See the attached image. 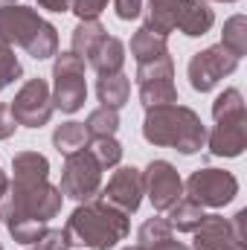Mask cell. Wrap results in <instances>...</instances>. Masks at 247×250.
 I'll return each instance as SVG.
<instances>
[{"instance_id": "25", "label": "cell", "mask_w": 247, "mask_h": 250, "mask_svg": "<svg viewBox=\"0 0 247 250\" xmlns=\"http://www.w3.org/2000/svg\"><path fill=\"white\" fill-rule=\"evenodd\" d=\"M87 151L96 157V163H99L102 169H114V166H120V160H123V146H120L114 137H96V140H90Z\"/></svg>"}, {"instance_id": "11", "label": "cell", "mask_w": 247, "mask_h": 250, "mask_svg": "<svg viewBox=\"0 0 247 250\" xmlns=\"http://www.w3.org/2000/svg\"><path fill=\"white\" fill-rule=\"evenodd\" d=\"M143 189L148 192L154 209H160V212H166L172 204H178L184 198V181L169 160L148 163V169L143 172Z\"/></svg>"}, {"instance_id": "15", "label": "cell", "mask_w": 247, "mask_h": 250, "mask_svg": "<svg viewBox=\"0 0 247 250\" xmlns=\"http://www.w3.org/2000/svg\"><path fill=\"white\" fill-rule=\"evenodd\" d=\"M215 23V15L212 9L204 3V0H186L184 12H181V21H178V29L189 35V38H198V35H206Z\"/></svg>"}, {"instance_id": "33", "label": "cell", "mask_w": 247, "mask_h": 250, "mask_svg": "<svg viewBox=\"0 0 247 250\" xmlns=\"http://www.w3.org/2000/svg\"><path fill=\"white\" fill-rule=\"evenodd\" d=\"M114 9L120 21H134L143 12V0H114Z\"/></svg>"}, {"instance_id": "20", "label": "cell", "mask_w": 247, "mask_h": 250, "mask_svg": "<svg viewBox=\"0 0 247 250\" xmlns=\"http://www.w3.org/2000/svg\"><path fill=\"white\" fill-rule=\"evenodd\" d=\"M15 181H47L50 178V160L38 151H21L12 160Z\"/></svg>"}, {"instance_id": "27", "label": "cell", "mask_w": 247, "mask_h": 250, "mask_svg": "<svg viewBox=\"0 0 247 250\" xmlns=\"http://www.w3.org/2000/svg\"><path fill=\"white\" fill-rule=\"evenodd\" d=\"M221 44L233 53V56H245L247 50V21L245 15H233L227 23H224V38H221Z\"/></svg>"}, {"instance_id": "16", "label": "cell", "mask_w": 247, "mask_h": 250, "mask_svg": "<svg viewBox=\"0 0 247 250\" xmlns=\"http://www.w3.org/2000/svg\"><path fill=\"white\" fill-rule=\"evenodd\" d=\"M131 56L137 59V64L160 62V59H169V44H166L163 35H154V32H148L143 26L131 38Z\"/></svg>"}, {"instance_id": "28", "label": "cell", "mask_w": 247, "mask_h": 250, "mask_svg": "<svg viewBox=\"0 0 247 250\" xmlns=\"http://www.w3.org/2000/svg\"><path fill=\"white\" fill-rule=\"evenodd\" d=\"M21 73H23V67L15 59L12 44H6V41L0 38V90H6L15 79H21Z\"/></svg>"}, {"instance_id": "5", "label": "cell", "mask_w": 247, "mask_h": 250, "mask_svg": "<svg viewBox=\"0 0 247 250\" xmlns=\"http://www.w3.org/2000/svg\"><path fill=\"white\" fill-rule=\"evenodd\" d=\"M212 117L215 128L209 134V151L218 157H239L247 146V117L242 93L236 87L224 90L212 102Z\"/></svg>"}, {"instance_id": "10", "label": "cell", "mask_w": 247, "mask_h": 250, "mask_svg": "<svg viewBox=\"0 0 247 250\" xmlns=\"http://www.w3.org/2000/svg\"><path fill=\"white\" fill-rule=\"evenodd\" d=\"M186 192L201 207H224L239 195V181L224 169H198L189 175Z\"/></svg>"}, {"instance_id": "32", "label": "cell", "mask_w": 247, "mask_h": 250, "mask_svg": "<svg viewBox=\"0 0 247 250\" xmlns=\"http://www.w3.org/2000/svg\"><path fill=\"white\" fill-rule=\"evenodd\" d=\"M38 250H70V236L67 230H47L41 239H38Z\"/></svg>"}, {"instance_id": "21", "label": "cell", "mask_w": 247, "mask_h": 250, "mask_svg": "<svg viewBox=\"0 0 247 250\" xmlns=\"http://www.w3.org/2000/svg\"><path fill=\"white\" fill-rule=\"evenodd\" d=\"M140 99L148 108H160V105H172L178 102V87L172 79H151V82H140Z\"/></svg>"}, {"instance_id": "22", "label": "cell", "mask_w": 247, "mask_h": 250, "mask_svg": "<svg viewBox=\"0 0 247 250\" xmlns=\"http://www.w3.org/2000/svg\"><path fill=\"white\" fill-rule=\"evenodd\" d=\"M166 221L172 224V230L192 233V230L204 221V207H201V204H195L192 198H181L178 204H172V207H169V218H166Z\"/></svg>"}, {"instance_id": "13", "label": "cell", "mask_w": 247, "mask_h": 250, "mask_svg": "<svg viewBox=\"0 0 247 250\" xmlns=\"http://www.w3.org/2000/svg\"><path fill=\"white\" fill-rule=\"evenodd\" d=\"M195 233V250H247L233 236V227L221 215H204V221L192 230Z\"/></svg>"}, {"instance_id": "19", "label": "cell", "mask_w": 247, "mask_h": 250, "mask_svg": "<svg viewBox=\"0 0 247 250\" xmlns=\"http://www.w3.org/2000/svg\"><path fill=\"white\" fill-rule=\"evenodd\" d=\"M96 96L102 105L108 108H123L131 96V79L125 73H114V76H99V84H96Z\"/></svg>"}, {"instance_id": "18", "label": "cell", "mask_w": 247, "mask_h": 250, "mask_svg": "<svg viewBox=\"0 0 247 250\" xmlns=\"http://www.w3.org/2000/svg\"><path fill=\"white\" fill-rule=\"evenodd\" d=\"M123 64H125V44L120 38H114V35H108V38L99 44V50L93 53V59H90V67H93L99 76L123 73Z\"/></svg>"}, {"instance_id": "34", "label": "cell", "mask_w": 247, "mask_h": 250, "mask_svg": "<svg viewBox=\"0 0 247 250\" xmlns=\"http://www.w3.org/2000/svg\"><path fill=\"white\" fill-rule=\"evenodd\" d=\"M15 128H18V123L12 117V108L6 102H0V140H9L15 134Z\"/></svg>"}, {"instance_id": "9", "label": "cell", "mask_w": 247, "mask_h": 250, "mask_svg": "<svg viewBox=\"0 0 247 250\" xmlns=\"http://www.w3.org/2000/svg\"><path fill=\"white\" fill-rule=\"evenodd\" d=\"M236 67H239V56H233L224 44H215V47H206L204 53H195L186 73H189V84L198 93H206Z\"/></svg>"}, {"instance_id": "8", "label": "cell", "mask_w": 247, "mask_h": 250, "mask_svg": "<svg viewBox=\"0 0 247 250\" xmlns=\"http://www.w3.org/2000/svg\"><path fill=\"white\" fill-rule=\"evenodd\" d=\"M12 108V117L18 125H26V128H41V125L50 123L53 117V93H50V84L44 79H29L18 93L15 99L9 102Z\"/></svg>"}, {"instance_id": "36", "label": "cell", "mask_w": 247, "mask_h": 250, "mask_svg": "<svg viewBox=\"0 0 247 250\" xmlns=\"http://www.w3.org/2000/svg\"><path fill=\"white\" fill-rule=\"evenodd\" d=\"M151 250H189V248H186V245H181V242H175V239H166V242L154 245Z\"/></svg>"}, {"instance_id": "3", "label": "cell", "mask_w": 247, "mask_h": 250, "mask_svg": "<svg viewBox=\"0 0 247 250\" xmlns=\"http://www.w3.org/2000/svg\"><path fill=\"white\" fill-rule=\"evenodd\" d=\"M0 38L6 44L23 47L32 59H50L59 53V32L35 9L0 3Z\"/></svg>"}, {"instance_id": "26", "label": "cell", "mask_w": 247, "mask_h": 250, "mask_svg": "<svg viewBox=\"0 0 247 250\" xmlns=\"http://www.w3.org/2000/svg\"><path fill=\"white\" fill-rule=\"evenodd\" d=\"M172 239V224L166 218H148L140 230H137V248L143 250H151L154 245Z\"/></svg>"}, {"instance_id": "1", "label": "cell", "mask_w": 247, "mask_h": 250, "mask_svg": "<svg viewBox=\"0 0 247 250\" xmlns=\"http://www.w3.org/2000/svg\"><path fill=\"white\" fill-rule=\"evenodd\" d=\"M143 137L151 146H166V148H178L181 154H195L206 143V128L192 108L172 102L145 111Z\"/></svg>"}, {"instance_id": "35", "label": "cell", "mask_w": 247, "mask_h": 250, "mask_svg": "<svg viewBox=\"0 0 247 250\" xmlns=\"http://www.w3.org/2000/svg\"><path fill=\"white\" fill-rule=\"evenodd\" d=\"M38 6L47 12H70V0H38Z\"/></svg>"}, {"instance_id": "30", "label": "cell", "mask_w": 247, "mask_h": 250, "mask_svg": "<svg viewBox=\"0 0 247 250\" xmlns=\"http://www.w3.org/2000/svg\"><path fill=\"white\" fill-rule=\"evenodd\" d=\"M172 76H175L172 59H160V62L137 64V84H140V82H151V79H172Z\"/></svg>"}, {"instance_id": "38", "label": "cell", "mask_w": 247, "mask_h": 250, "mask_svg": "<svg viewBox=\"0 0 247 250\" xmlns=\"http://www.w3.org/2000/svg\"><path fill=\"white\" fill-rule=\"evenodd\" d=\"M0 3H15V0H0Z\"/></svg>"}, {"instance_id": "7", "label": "cell", "mask_w": 247, "mask_h": 250, "mask_svg": "<svg viewBox=\"0 0 247 250\" xmlns=\"http://www.w3.org/2000/svg\"><path fill=\"white\" fill-rule=\"evenodd\" d=\"M59 189H62L64 198H73L79 204L99 195V189H102V166L96 163V157L87 148H82L76 154H67Z\"/></svg>"}, {"instance_id": "29", "label": "cell", "mask_w": 247, "mask_h": 250, "mask_svg": "<svg viewBox=\"0 0 247 250\" xmlns=\"http://www.w3.org/2000/svg\"><path fill=\"white\" fill-rule=\"evenodd\" d=\"M6 230H9V236H12L15 242H21V245H38V239H41L50 227L41 224V221H15V224H6Z\"/></svg>"}, {"instance_id": "40", "label": "cell", "mask_w": 247, "mask_h": 250, "mask_svg": "<svg viewBox=\"0 0 247 250\" xmlns=\"http://www.w3.org/2000/svg\"><path fill=\"white\" fill-rule=\"evenodd\" d=\"M0 250H3V245H0Z\"/></svg>"}, {"instance_id": "39", "label": "cell", "mask_w": 247, "mask_h": 250, "mask_svg": "<svg viewBox=\"0 0 247 250\" xmlns=\"http://www.w3.org/2000/svg\"><path fill=\"white\" fill-rule=\"evenodd\" d=\"M128 250H143V248H128Z\"/></svg>"}, {"instance_id": "12", "label": "cell", "mask_w": 247, "mask_h": 250, "mask_svg": "<svg viewBox=\"0 0 247 250\" xmlns=\"http://www.w3.org/2000/svg\"><path fill=\"white\" fill-rule=\"evenodd\" d=\"M145 189H143V172L134 169V166H123L111 175L108 187L102 189V201L111 204L114 209H120L125 215L137 212L140 209V201H143Z\"/></svg>"}, {"instance_id": "17", "label": "cell", "mask_w": 247, "mask_h": 250, "mask_svg": "<svg viewBox=\"0 0 247 250\" xmlns=\"http://www.w3.org/2000/svg\"><path fill=\"white\" fill-rule=\"evenodd\" d=\"M105 38H108V32H105V26L99 21H79V26L73 29V50L70 53L90 62Z\"/></svg>"}, {"instance_id": "6", "label": "cell", "mask_w": 247, "mask_h": 250, "mask_svg": "<svg viewBox=\"0 0 247 250\" xmlns=\"http://www.w3.org/2000/svg\"><path fill=\"white\" fill-rule=\"evenodd\" d=\"M87 99L84 84V59L73 53H56L53 64V108L62 114H76Z\"/></svg>"}, {"instance_id": "24", "label": "cell", "mask_w": 247, "mask_h": 250, "mask_svg": "<svg viewBox=\"0 0 247 250\" xmlns=\"http://www.w3.org/2000/svg\"><path fill=\"white\" fill-rule=\"evenodd\" d=\"M117 128H120V111L108 108V105H99L84 120V131H87L90 140H96V137H114Z\"/></svg>"}, {"instance_id": "31", "label": "cell", "mask_w": 247, "mask_h": 250, "mask_svg": "<svg viewBox=\"0 0 247 250\" xmlns=\"http://www.w3.org/2000/svg\"><path fill=\"white\" fill-rule=\"evenodd\" d=\"M105 6L108 0H70V9L79 15V21H96Z\"/></svg>"}, {"instance_id": "41", "label": "cell", "mask_w": 247, "mask_h": 250, "mask_svg": "<svg viewBox=\"0 0 247 250\" xmlns=\"http://www.w3.org/2000/svg\"><path fill=\"white\" fill-rule=\"evenodd\" d=\"M32 250H38V248H32Z\"/></svg>"}, {"instance_id": "23", "label": "cell", "mask_w": 247, "mask_h": 250, "mask_svg": "<svg viewBox=\"0 0 247 250\" xmlns=\"http://www.w3.org/2000/svg\"><path fill=\"white\" fill-rule=\"evenodd\" d=\"M87 131H84V123H64L53 131V146L59 148V154H76L82 148H87Z\"/></svg>"}, {"instance_id": "37", "label": "cell", "mask_w": 247, "mask_h": 250, "mask_svg": "<svg viewBox=\"0 0 247 250\" xmlns=\"http://www.w3.org/2000/svg\"><path fill=\"white\" fill-rule=\"evenodd\" d=\"M6 189H9V181H6V172L0 169V198L6 195Z\"/></svg>"}, {"instance_id": "2", "label": "cell", "mask_w": 247, "mask_h": 250, "mask_svg": "<svg viewBox=\"0 0 247 250\" xmlns=\"http://www.w3.org/2000/svg\"><path fill=\"white\" fill-rule=\"evenodd\" d=\"M70 245H84L93 250H111L128 236V215L105 204L102 198L82 201L76 212L67 218Z\"/></svg>"}, {"instance_id": "14", "label": "cell", "mask_w": 247, "mask_h": 250, "mask_svg": "<svg viewBox=\"0 0 247 250\" xmlns=\"http://www.w3.org/2000/svg\"><path fill=\"white\" fill-rule=\"evenodd\" d=\"M184 6H186V0H148V9H145V29L166 38L169 32L178 29V21H181Z\"/></svg>"}, {"instance_id": "4", "label": "cell", "mask_w": 247, "mask_h": 250, "mask_svg": "<svg viewBox=\"0 0 247 250\" xmlns=\"http://www.w3.org/2000/svg\"><path fill=\"white\" fill-rule=\"evenodd\" d=\"M62 189L47 181H12L6 195L0 198V218L3 224L15 221H41L47 224L62 212Z\"/></svg>"}]
</instances>
